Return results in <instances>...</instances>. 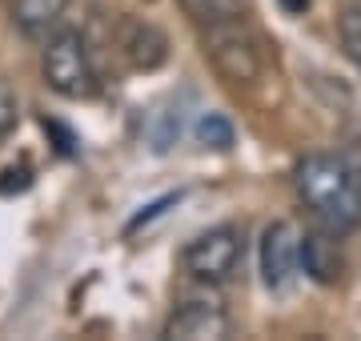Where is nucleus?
<instances>
[{"label": "nucleus", "mask_w": 361, "mask_h": 341, "mask_svg": "<svg viewBox=\"0 0 361 341\" xmlns=\"http://www.w3.org/2000/svg\"><path fill=\"white\" fill-rule=\"evenodd\" d=\"M293 185H297L301 205L317 217V225L334 229L337 237L353 233L361 225V193L341 153H310V157H301L293 169Z\"/></svg>", "instance_id": "1"}, {"label": "nucleus", "mask_w": 361, "mask_h": 341, "mask_svg": "<svg viewBox=\"0 0 361 341\" xmlns=\"http://www.w3.org/2000/svg\"><path fill=\"white\" fill-rule=\"evenodd\" d=\"M201 44H205L209 65L217 68L221 80L229 85H257L265 73V53L261 37L245 25V16H229L217 25H201Z\"/></svg>", "instance_id": "2"}, {"label": "nucleus", "mask_w": 361, "mask_h": 341, "mask_svg": "<svg viewBox=\"0 0 361 341\" xmlns=\"http://www.w3.org/2000/svg\"><path fill=\"white\" fill-rule=\"evenodd\" d=\"M40 73L49 80V89L65 101H92L101 92V77L92 65L89 40L77 28H52L44 56H40Z\"/></svg>", "instance_id": "3"}, {"label": "nucleus", "mask_w": 361, "mask_h": 341, "mask_svg": "<svg viewBox=\"0 0 361 341\" xmlns=\"http://www.w3.org/2000/svg\"><path fill=\"white\" fill-rule=\"evenodd\" d=\"M241 257H245V233L237 225H217V229H209V233L193 237L185 245L180 265H185V273L193 277V281L225 285L241 269Z\"/></svg>", "instance_id": "4"}, {"label": "nucleus", "mask_w": 361, "mask_h": 341, "mask_svg": "<svg viewBox=\"0 0 361 341\" xmlns=\"http://www.w3.org/2000/svg\"><path fill=\"white\" fill-rule=\"evenodd\" d=\"M297 225L293 221H273L261 233V281L269 293H285L297 273Z\"/></svg>", "instance_id": "5"}, {"label": "nucleus", "mask_w": 361, "mask_h": 341, "mask_svg": "<svg viewBox=\"0 0 361 341\" xmlns=\"http://www.w3.org/2000/svg\"><path fill=\"white\" fill-rule=\"evenodd\" d=\"M229 314L213 302H185L177 305L173 314H169L165 329H161V337L165 341H221L229 337Z\"/></svg>", "instance_id": "6"}, {"label": "nucleus", "mask_w": 361, "mask_h": 341, "mask_svg": "<svg viewBox=\"0 0 361 341\" xmlns=\"http://www.w3.org/2000/svg\"><path fill=\"white\" fill-rule=\"evenodd\" d=\"M297 269L317 281V285H337L341 281V269H345V257H341V245H337L334 229H305L297 237Z\"/></svg>", "instance_id": "7"}, {"label": "nucleus", "mask_w": 361, "mask_h": 341, "mask_svg": "<svg viewBox=\"0 0 361 341\" xmlns=\"http://www.w3.org/2000/svg\"><path fill=\"white\" fill-rule=\"evenodd\" d=\"M116 44H121L129 68H137V73H153L169 61V37L157 25L137 20V16H125L116 25Z\"/></svg>", "instance_id": "8"}, {"label": "nucleus", "mask_w": 361, "mask_h": 341, "mask_svg": "<svg viewBox=\"0 0 361 341\" xmlns=\"http://www.w3.org/2000/svg\"><path fill=\"white\" fill-rule=\"evenodd\" d=\"M68 4L73 0H13V25L25 37L40 40L61 25V16L68 13Z\"/></svg>", "instance_id": "9"}, {"label": "nucleus", "mask_w": 361, "mask_h": 341, "mask_svg": "<svg viewBox=\"0 0 361 341\" xmlns=\"http://www.w3.org/2000/svg\"><path fill=\"white\" fill-rule=\"evenodd\" d=\"M177 4L193 25H217V20H229V16H245L249 0H177Z\"/></svg>", "instance_id": "10"}, {"label": "nucleus", "mask_w": 361, "mask_h": 341, "mask_svg": "<svg viewBox=\"0 0 361 341\" xmlns=\"http://www.w3.org/2000/svg\"><path fill=\"white\" fill-rule=\"evenodd\" d=\"M197 141L213 149V153H229L233 144H237V129H233L229 117H221V113H205V117L197 120Z\"/></svg>", "instance_id": "11"}, {"label": "nucleus", "mask_w": 361, "mask_h": 341, "mask_svg": "<svg viewBox=\"0 0 361 341\" xmlns=\"http://www.w3.org/2000/svg\"><path fill=\"white\" fill-rule=\"evenodd\" d=\"M16 125H20V97H16V89L8 80L0 77V144L16 132Z\"/></svg>", "instance_id": "12"}, {"label": "nucleus", "mask_w": 361, "mask_h": 341, "mask_svg": "<svg viewBox=\"0 0 361 341\" xmlns=\"http://www.w3.org/2000/svg\"><path fill=\"white\" fill-rule=\"evenodd\" d=\"M337 32H341V44H345L349 61L361 68V8H345L341 20H337Z\"/></svg>", "instance_id": "13"}, {"label": "nucleus", "mask_w": 361, "mask_h": 341, "mask_svg": "<svg viewBox=\"0 0 361 341\" xmlns=\"http://www.w3.org/2000/svg\"><path fill=\"white\" fill-rule=\"evenodd\" d=\"M40 129L52 132V141H56V153H61V157H73V153H77V137H73V129H65L61 120L44 117L40 120Z\"/></svg>", "instance_id": "14"}, {"label": "nucleus", "mask_w": 361, "mask_h": 341, "mask_svg": "<svg viewBox=\"0 0 361 341\" xmlns=\"http://www.w3.org/2000/svg\"><path fill=\"white\" fill-rule=\"evenodd\" d=\"M177 201H180V193H169V197H161V201H153V205H149V209H145V213H141V217H133V221H129V229H125V233H137V229H141V225H145V221H153L157 213H165V209H169V205H177Z\"/></svg>", "instance_id": "15"}, {"label": "nucleus", "mask_w": 361, "mask_h": 341, "mask_svg": "<svg viewBox=\"0 0 361 341\" xmlns=\"http://www.w3.org/2000/svg\"><path fill=\"white\" fill-rule=\"evenodd\" d=\"M345 165H349V173H353V185H357V193H361V132H353L349 137V144H345Z\"/></svg>", "instance_id": "16"}, {"label": "nucleus", "mask_w": 361, "mask_h": 341, "mask_svg": "<svg viewBox=\"0 0 361 341\" xmlns=\"http://www.w3.org/2000/svg\"><path fill=\"white\" fill-rule=\"evenodd\" d=\"M285 4V13H305L310 8V0H281Z\"/></svg>", "instance_id": "17"}]
</instances>
